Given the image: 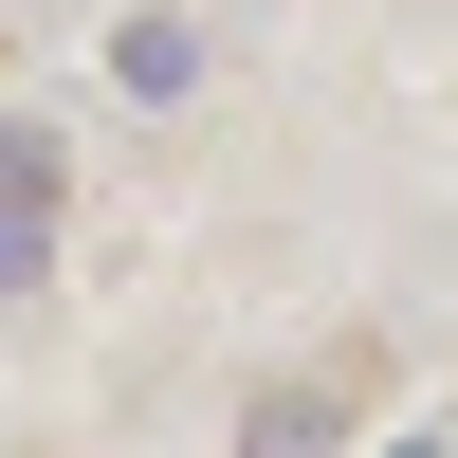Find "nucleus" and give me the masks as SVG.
I'll return each instance as SVG.
<instances>
[{
  "instance_id": "obj_4",
  "label": "nucleus",
  "mask_w": 458,
  "mask_h": 458,
  "mask_svg": "<svg viewBox=\"0 0 458 458\" xmlns=\"http://www.w3.org/2000/svg\"><path fill=\"white\" fill-rule=\"evenodd\" d=\"M37 257H55V202H0V293H19Z\"/></svg>"
},
{
  "instance_id": "obj_2",
  "label": "nucleus",
  "mask_w": 458,
  "mask_h": 458,
  "mask_svg": "<svg viewBox=\"0 0 458 458\" xmlns=\"http://www.w3.org/2000/svg\"><path fill=\"white\" fill-rule=\"evenodd\" d=\"M239 458H330V403H312V386H276V403H257V440H239Z\"/></svg>"
},
{
  "instance_id": "obj_3",
  "label": "nucleus",
  "mask_w": 458,
  "mask_h": 458,
  "mask_svg": "<svg viewBox=\"0 0 458 458\" xmlns=\"http://www.w3.org/2000/svg\"><path fill=\"white\" fill-rule=\"evenodd\" d=\"M0 202H55V129H0Z\"/></svg>"
},
{
  "instance_id": "obj_1",
  "label": "nucleus",
  "mask_w": 458,
  "mask_h": 458,
  "mask_svg": "<svg viewBox=\"0 0 458 458\" xmlns=\"http://www.w3.org/2000/svg\"><path fill=\"white\" fill-rule=\"evenodd\" d=\"M110 92H129V110H183V92H202V19H165V0L110 19Z\"/></svg>"
},
{
  "instance_id": "obj_5",
  "label": "nucleus",
  "mask_w": 458,
  "mask_h": 458,
  "mask_svg": "<svg viewBox=\"0 0 458 458\" xmlns=\"http://www.w3.org/2000/svg\"><path fill=\"white\" fill-rule=\"evenodd\" d=\"M386 458H440V440H386Z\"/></svg>"
}]
</instances>
